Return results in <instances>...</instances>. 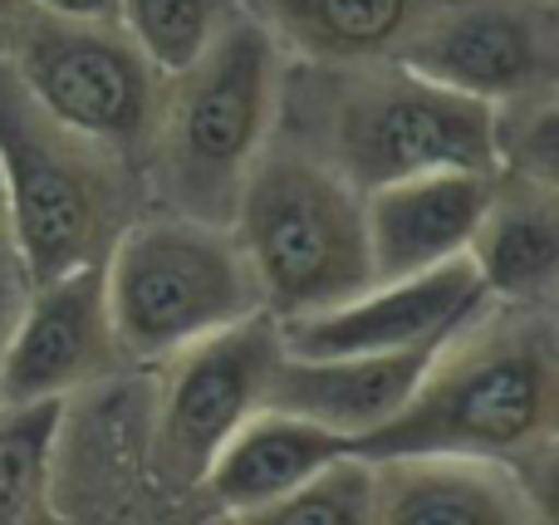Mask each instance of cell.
Here are the masks:
<instances>
[{
	"mask_svg": "<svg viewBox=\"0 0 559 525\" xmlns=\"http://www.w3.org/2000/svg\"><path fill=\"white\" fill-rule=\"evenodd\" d=\"M559 359L550 305H486L437 344L413 398L358 442V457H481L531 462L550 448Z\"/></svg>",
	"mask_w": 559,
	"mask_h": 525,
	"instance_id": "1",
	"label": "cell"
},
{
	"mask_svg": "<svg viewBox=\"0 0 559 525\" xmlns=\"http://www.w3.org/2000/svg\"><path fill=\"white\" fill-rule=\"evenodd\" d=\"M285 98V49L241 10L187 69L163 79L147 172L167 212L231 226L255 157L271 147Z\"/></svg>",
	"mask_w": 559,
	"mask_h": 525,
	"instance_id": "2",
	"label": "cell"
},
{
	"mask_svg": "<svg viewBox=\"0 0 559 525\" xmlns=\"http://www.w3.org/2000/svg\"><path fill=\"white\" fill-rule=\"evenodd\" d=\"M133 167L55 123L0 59V206L25 285L104 261L133 216Z\"/></svg>",
	"mask_w": 559,
	"mask_h": 525,
	"instance_id": "3",
	"label": "cell"
},
{
	"mask_svg": "<svg viewBox=\"0 0 559 525\" xmlns=\"http://www.w3.org/2000/svg\"><path fill=\"white\" fill-rule=\"evenodd\" d=\"M261 310L271 320L329 310L373 281L364 192L295 138H271L231 212Z\"/></svg>",
	"mask_w": 559,
	"mask_h": 525,
	"instance_id": "4",
	"label": "cell"
},
{
	"mask_svg": "<svg viewBox=\"0 0 559 525\" xmlns=\"http://www.w3.org/2000/svg\"><path fill=\"white\" fill-rule=\"evenodd\" d=\"M104 305L118 359L163 363L167 354L241 324L261 310L231 226L182 212L128 216L104 255Z\"/></svg>",
	"mask_w": 559,
	"mask_h": 525,
	"instance_id": "5",
	"label": "cell"
},
{
	"mask_svg": "<svg viewBox=\"0 0 559 525\" xmlns=\"http://www.w3.org/2000/svg\"><path fill=\"white\" fill-rule=\"evenodd\" d=\"M309 69L324 74V98H319L314 138H295V143L314 147L358 192L388 187L397 177L447 172V167L496 172L491 104L432 84L397 59Z\"/></svg>",
	"mask_w": 559,
	"mask_h": 525,
	"instance_id": "6",
	"label": "cell"
},
{
	"mask_svg": "<svg viewBox=\"0 0 559 525\" xmlns=\"http://www.w3.org/2000/svg\"><path fill=\"white\" fill-rule=\"evenodd\" d=\"M0 59L55 123L143 163L163 74L118 20H55L20 10L0 39Z\"/></svg>",
	"mask_w": 559,
	"mask_h": 525,
	"instance_id": "7",
	"label": "cell"
},
{
	"mask_svg": "<svg viewBox=\"0 0 559 525\" xmlns=\"http://www.w3.org/2000/svg\"><path fill=\"white\" fill-rule=\"evenodd\" d=\"M280 330L271 314L206 334L167 354L153 393V462L182 487H197L222 442L265 408L271 373L280 363Z\"/></svg>",
	"mask_w": 559,
	"mask_h": 525,
	"instance_id": "8",
	"label": "cell"
},
{
	"mask_svg": "<svg viewBox=\"0 0 559 525\" xmlns=\"http://www.w3.org/2000/svg\"><path fill=\"white\" fill-rule=\"evenodd\" d=\"M393 59L491 108L550 94L559 79L555 0H432Z\"/></svg>",
	"mask_w": 559,
	"mask_h": 525,
	"instance_id": "9",
	"label": "cell"
},
{
	"mask_svg": "<svg viewBox=\"0 0 559 525\" xmlns=\"http://www.w3.org/2000/svg\"><path fill=\"white\" fill-rule=\"evenodd\" d=\"M486 305L491 295L472 261H447L397 281H368L358 295L329 310L275 320V330L285 354H403L437 349Z\"/></svg>",
	"mask_w": 559,
	"mask_h": 525,
	"instance_id": "10",
	"label": "cell"
},
{
	"mask_svg": "<svg viewBox=\"0 0 559 525\" xmlns=\"http://www.w3.org/2000/svg\"><path fill=\"white\" fill-rule=\"evenodd\" d=\"M118 363L104 305V261L25 285L0 339V403L74 398Z\"/></svg>",
	"mask_w": 559,
	"mask_h": 525,
	"instance_id": "11",
	"label": "cell"
},
{
	"mask_svg": "<svg viewBox=\"0 0 559 525\" xmlns=\"http://www.w3.org/2000/svg\"><path fill=\"white\" fill-rule=\"evenodd\" d=\"M496 172H417L364 192V231L373 281L432 271L447 261H466L481 212L491 202Z\"/></svg>",
	"mask_w": 559,
	"mask_h": 525,
	"instance_id": "12",
	"label": "cell"
},
{
	"mask_svg": "<svg viewBox=\"0 0 559 525\" xmlns=\"http://www.w3.org/2000/svg\"><path fill=\"white\" fill-rule=\"evenodd\" d=\"M437 349L403 354H280L265 408L319 422L344 442H364L413 398Z\"/></svg>",
	"mask_w": 559,
	"mask_h": 525,
	"instance_id": "13",
	"label": "cell"
},
{
	"mask_svg": "<svg viewBox=\"0 0 559 525\" xmlns=\"http://www.w3.org/2000/svg\"><path fill=\"white\" fill-rule=\"evenodd\" d=\"M373 525H535V497L506 462L373 457Z\"/></svg>",
	"mask_w": 559,
	"mask_h": 525,
	"instance_id": "14",
	"label": "cell"
},
{
	"mask_svg": "<svg viewBox=\"0 0 559 525\" xmlns=\"http://www.w3.org/2000/svg\"><path fill=\"white\" fill-rule=\"evenodd\" d=\"M496 305H550L559 275V202L555 182L496 172L491 202L466 251Z\"/></svg>",
	"mask_w": 559,
	"mask_h": 525,
	"instance_id": "15",
	"label": "cell"
},
{
	"mask_svg": "<svg viewBox=\"0 0 559 525\" xmlns=\"http://www.w3.org/2000/svg\"><path fill=\"white\" fill-rule=\"evenodd\" d=\"M344 452H354V442L334 438L319 422H305L280 408H255L222 442V452L212 457V467L197 487L216 501V511L241 516V511L285 497L289 487H299L305 477H314L319 467H329Z\"/></svg>",
	"mask_w": 559,
	"mask_h": 525,
	"instance_id": "16",
	"label": "cell"
},
{
	"mask_svg": "<svg viewBox=\"0 0 559 525\" xmlns=\"http://www.w3.org/2000/svg\"><path fill=\"white\" fill-rule=\"evenodd\" d=\"M285 55L319 69L378 64L403 49L432 0H241Z\"/></svg>",
	"mask_w": 559,
	"mask_h": 525,
	"instance_id": "17",
	"label": "cell"
},
{
	"mask_svg": "<svg viewBox=\"0 0 559 525\" xmlns=\"http://www.w3.org/2000/svg\"><path fill=\"white\" fill-rule=\"evenodd\" d=\"M241 10V0H118V25L167 79L192 64Z\"/></svg>",
	"mask_w": 559,
	"mask_h": 525,
	"instance_id": "18",
	"label": "cell"
},
{
	"mask_svg": "<svg viewBox=\"0 0 559 525\" xmlns=\"http://www.w3.org/2000/svg\"><path fill=\"white\" fill-rule=\"evenodd\" d=\"M231 525H373V462L344 452L285 497L231 516Z\"/></svg>",
	"mask_w": 559,
	"mask_h": 525,
	"instance_id": "19",
	"label": "cell"
},
{
	"mask_svg": "<svg viewBox=\"0 0 559 525\" xmlns=\"http://www.w3.org/2000/svg\"><path fill=\"white\" fill-rule=\"evenodd\" d=\"M64 408V398L0 403V525L15 521L45 487Z\"/></svg>",
	"mask_w": 559,
	"mask_h": 525,
	"instance_id": "20",
	"label": "cell"
},
{
	"mask_svg": "<svg viewBox=\"0 0 559 525\" xmlns=\"http://www.w3.org/2000/svg\"><path fill=\"white\" fill-rule=\"evenodd\" d=\"M496 114V172L531 177V182H555L559 177V114L555 88L531 94L515 104L491 108Z\"/></svg>",
	"mask_w": 559,
	"mask_h": 525,
	"instance_id": "21",
	"label": "cell"
},
{
	"mask_svg": "<svg viewBox=\"0 0 559 525\" xmlns=\"http://www.w3.org/2000/svg\"><path fill=\"white\" fill-rule=\"evenodd\" d=\"M20 295H25V271L15 261V246H10V231H5V206H0V339L10 330V314H15Z\"/></svg>",
	"mask_w": 559,
	"mask_h": 525,
	"instance_id": "22",
	"label": "cell"
},
{
	"mask_svg": "<svg viewBox=\"0 0 559 525\" xmlns=\"http://www.w3.org/2000/svg\"><path fill=\"white\" fill-rule=\"evenodd\" d=\"M20 5L55 20H118V0H20Z\"/></svg>",
	"mask_w": 559,
	"mask_h": 525,
	"instance_id": "23",
	"label": "cell"
},
{
	"mask_svg": "<svg viewBox=\"0 0 559 525\" xmlns=\"http://www.w3.org/2000/svg\"><path fill=\"white\" fill-rule=\"evenodd\" d=\"M20 10H25V5H20V0H0V39H5V29L15 25V15H20Z\"/></svg>",
	"mask_w": 559,
	"mask_h": 525,
	"instance_id": "24",
	"label": "cell"
}]
</instances>
